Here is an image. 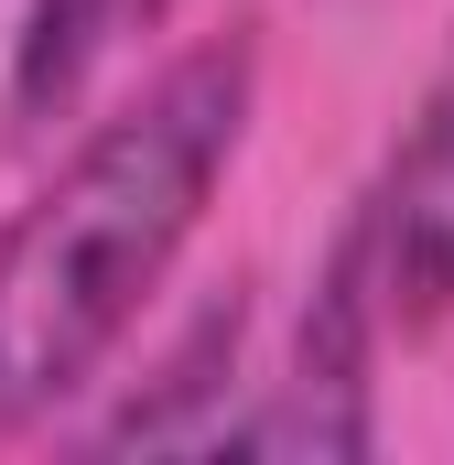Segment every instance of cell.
Segmentation results:
<instances>
[{"label": "cell", "mask_w": 454, "mask_h": 465, "mask_svg": "<svg viewBox=\"0 0 454 465\" xmlns=\"http://www.w3.org/2000/svg\"><path fill=\"white\" fill-rule=\"evenodd\" d=\"M249 109H260V33L227 22L184 44L141 98H119L0 228V433L44 422L119 357V336L173 282L184 238L206 228Z\"/></svg>", "instance_id": "1"}, {"label": "cell", "mask_w": 454, "mask_h": 465, "mask_svg": "<svg viewBox=\"0 0 454 465\" xmlns=\"http://www.w3.org/2000/svg\"><path fill=\"white\" fill-rule=\"evenodd\" d=\"M119 33H130V0H22L11 11V119L22 130L65 119Z\"/></svg>", "instance_id": "4"}, {"label": "cell", "mask_w": 454, "mask_h": 465, "mask_svg": "<svg viewBox=\"0 0 454 465\" xmlns=\"http://www.w3.org/2000/svg\"><path fill=\"white\" fill-rule=\"evenodd\" d=\"M163 11H173V0H130V22H163Z\"/></svg>", "instance_id": "6"}, {"label": "cell", "mask_w": 454, "mask_h": 465, "mask_svg": "<svg viewBox=\"0 0 454 465\" xmlns=\"http://www.w3.org/2000/svg\"><path fill=\"white\" fill-rule=\"evenodd\" d=\"M238 336H249V303H238V282H227L217 303L195 314V336L173 347V368H163V390H173V401H152V411H119V422H109V444H119V455H130V444H141V455H184V401H206L227 368H238Z\"/></svg>", "instance_id": "5"}, {"label": "cell", "mask_w": 454, "mask_h": 465, "mask_svg": "<svg viewBox=\"0 0 454 465\" xmlns=\"http://www.w3.org/2000/svg\"><path fill=\"white\" fill-rule=\"evenodd\" d=\"M379 347H390L379 271H368V238L346 217L336 249H325V271H314V303L292 325L281 379H260V401L227 411L217 433H206V455H281V465L379 455Z\"/></svg>", "instance_id": "2"}, {"label": "cell", "mask_w": 454, "mask_h": 465, "mask_svg": "<svg viewBox=\"0 0 454 465\" xmlns=\"http://www.w3.org/2000/svg\"><path fill=\"white\" fill-rule=\"evenodd\" d=\"M357 238L379 271V314L390 336H433L454 325V33L422 76V98L400 119V141L379 152V173L357 184Z\"/></svg>", "instance_id": "3"}]
</instances>
